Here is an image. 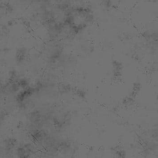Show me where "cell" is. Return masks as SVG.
<instances>
[{
  "mask_svg": "<svg viewBox=\"0 0 158 158\" xmlns=\"http://www.w3.org/2000/svg\"><path fill=\"white\" fill-rule=\"evenodd\" d=\"M112 78L116 82L121 81L124 75V66L121 61L114 59L111 63Z\"/></svg>",
  "mask_w": 158,
  "mask_h": 158,
  "instance_id": "obj_2",
  "label": "cell"
},
{
  "mask_svg": "<svg viewBox=\"0 0 158 158\" xmlns=\"http://www.w3.org/2000/svg\"><path fill=\"white\" fill-rule=\"evenodd\" d=\"M76 93L78 96L82 98L85 97L86 95L85 92L84 91L81 89H78L76 90Z\"/></svg>",
  "mask_w": 158,
  "mask_h": 158,
  "instance_id": "obj_6",
  "label": "cell"
},
{
  "mask_svg": "<svg viewBox=\"0 0 158 158\" xmlns=\"http://www.w3.org/2000/svg\"><path fill=\"white\" fill-rule=\"evenodd\" d=\"M115 151L114 152V153H115L116 155V156L117 158H125L126 157V152L124 151V150L120 148H115Z\"/></svg>",
  "mask_w": 158,
  "mask_h": 158,
  "instance_id": "obj_5",
  "label": "cell"
},
{
  "mask_svg": "<svg viewBox=\"0 0 158 158\" xmlns=\"http://www.w3.org/2000/svg\"><path fill=\"white\" fill-rule=\"evenodd\" d=\"M142 39L146 44V47L150 50H158V31L157 30H148L143 32Z\"/></svg>",
  "mask_w": 158,
  "mask_h": 158,
  "instance_id": "obj_1",
  "label": "cell"
},
{
  "mask_svg": "<svg viewBox=\"0 0 158 158\" xmlns=\"http://www.w3.org/2000/svg\"><path fill=\"white\" fill-rule=\"evenodd\" d=\"M28 54V49L24 47L19 48L17 50L16 53V61L19 63H21L24 61L27 58V56Z\"/></svg>",
  "mask_w": 158,
  "mask_h": 158,
  "instance_id": "obj_4",
  "label": "cell"
},
{
  "mask_svg": "<svg viewBox=\"0 0 158 158\" xmlns=\"http://www.w3.org/2000/svg\"><path fill=\"white\" fill-rule=\"evenodd\" d=\"M142 88L141 83L139 81H135L132 85L130 94L126 97H127L130 100L134 102L135 99L136 98L141 90Z\"/></svg>",
  "mask_w": 158,
  "mask_h": 158,
  "instance_id": "obj_3",
  "label": "cell"
}]
</instances>
